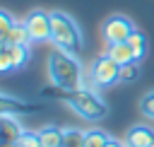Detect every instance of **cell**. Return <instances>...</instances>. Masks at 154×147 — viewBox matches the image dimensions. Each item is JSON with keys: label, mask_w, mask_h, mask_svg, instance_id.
Wrapping results in <instances>:
<instances>
[{"label": "cell", "mask_w": 154, "mask_h": 147, "mask_svg": "<svg viewBox=\"0 0 154 147\" xmlns=\"http://www.w3.org/2000/svg\"><path fill=\"white\" fill-rule=\"evenodd\" d=\"M48 77L53 87H58L63 94L84 87V70L79 58L72 51H65L58 46H53V51L48 53Z\"/></svg>", "instance_id": "1"}, {"label": "cell", "mask_w": 154, "mask_h": 147, "mask_svg": "<svg viewBox=\"0 0 154 147\" xmlns=\"http://www.w3.org/2000/svg\"><path fill=\"white\" fill-rule=\"evenodd\" d=\"M5 48H10L14 70H22L29 63V58H31V46H5Z\"/></svg>", "instance_id": "12"}, {"label": "cell", "mask_w": 154, "mask_h": 147, "mask_svg": "<svg viewBox=\"0 0 154 147\" xmlns=\"http://www.w3.org/2000/svg\"><path fill=\"white\" fill-rule=\"evenodd\" d=\"M140 111L154 120V92H144L142 99H140Z\"/></svg>", "instance_id": "17"}, {"label": "cell", "mask_w": 154, "mask_h": 147, "mask_svg": "<svg viewBox=\"0 0 154 147\" xmlns=\"http://www.w3.org/2000/svg\"><path fill=\"white\" fill-rule=\"evenodd\" d=\"M106 147H128V145H125V140H116V137H111V140L106 142Z\"/></svg>", "instance_id": "21"}, {"label": "cell", "mask_w": 154, "mask_h": 147, "mask_svg": "<svg viewBox=\"0 0 154 147\" xmlns=\"http://www.w3.org/2000/svg\"><path fill=\"white\" fill-rule=\"evenodd\" d=\"M22 22H24V27L29 29L34 43H46V41H51V12H46V10H31Z\"/></svg>", "instance_id": "6"}, {"label": "cell", "mask_w": 154, "mask_h": 147, "mask_svg": "<svg viewBox=\"0 0 154 147\" xmlns=\"http://www.w3.org/2000/svg\"><path fill=\"white\" fill-rule=\"evenodd\" d=\"M128 147H154V130L147 125H132L125 133Z\"/></svg>", "instance_id": "8"}, {"label": "cell", "mask_w": 154, "mask_h": 147, "mask_svg": "<svg viewBox=\"0 0 154 147\" xmlns=\"http://www.w3.org/2000/svg\"><path fill=\"white\" fill-rule=\"evenodd\" d=\"M51 43L65 51H79L82 48V34L77 22L65 12H51Z\"/></svg>", "instance_id": "3"}, {"label": "cell", "mask_w": 154, "mask_h": 147, "mask_svg": "<svg viewBox=\"0 0 154 147\" xmlns=\"http://www.w3.org/2000/svg\"><path fill=\"white\" fill-rule=\"evenodd\" d=\"M108 140V133H103L101 128H91L84 133V147H106Z\"/></svg>", "instance_id": "15"}, {"label": "cell", "mask_w": 154, "mask_h": 147, "mask_svg": "<svg viewBox=\"0 0 154 147\" xmlns=\"http://www.w3.org/2000/svg\"><path fill=\"white\" fill-rule=\"evenodd\" d=\"M38 140H41V147H63V128L46 125L38 130Z\"/></svg>", "instance_id": "11"}, {"label": "cell", "mask_w": 154, "mask_h": 147, "mask_svg": "<svg viewBox=\"0 0 154 147\" xmlns=\"http://www.w3.org/2000/svg\"><path fill=\"white\" fill-rule=\"evenodd\" d=\"M12 27H14V19H12V14L2 10V12H0V36H5V34L12 29Z\"/></svg>", "instance_id": "20"}, {"label": "cell", "mask_w": 154, "mask_h": 147, "mask_svg": "<svg viewBox=\"0 0 154 147\" xmlns=\"http://www.w3.org/2000/svg\"><path fill=\"white\" fill-rule=\"evenodd\" d=\"M106 53H108L118 65L135 63V55H132V48H130V43H128V41H125V43H111V46L106 48Z\"/></svg>", "instance_id": "10"}, {"label": "cell", "mask_w": 154, "mask_h": 147, "mask_svg": "<svg viewBox=\"0 0 154 147\" xmlns=\"http://www.w3.org/2000/svg\"><path fill=\"white\" fill-rule=\"evenodd\" d=\"M84 133L79 128H63V147H84Z\"/></svg>", "instance_id": "14"}, {"label": "cell", "mask_w": 154, "mask_h": 147, "mask_svg": "<svg viewBox=\"0 0 154 147\" xmlns=\"http://www.w3.org/2000/svg\"><path fill=\"white\" fill-rule=\"evenodd\" d=\"M65 104H67L79 118H84V120H101V118H106V113H108L106 101H103L96 92H91V89H87V87L75 89V92H65Z\"/></svg>", "instance_id": "2"}, {"label": "cell", "mask_w": 154, "mask_h": 147, "mask_svg": "<svg viewBox=\"0 0 154 147\" xmlns=\"http://www.w3.org/2000/svg\"><path fill=\"white\" fill-rule=\"evenodd\" d=\"M137 75H140V67H137V63L120 65V82H132V80H137Z\"/></svg>", "instance_id": "18"}, {"label": "cell", "mask_w": 154, "mask_h": 147, "mask_svg": "<svg viewBox=\"0 0 154 147\" xmlns=\"http://www.w3.org/2000/svg\"><path fill=\"white\" fill-rule=\"evenodd\" d=\"M34 41H31V34H29V29L24 27V22H14V27L5 34V36H0V46L5 48V46H31Z\"/></svg>", "instance_id": "9"}, {"label": "cell", "mask_w": 154, "mask_h": 147, "mask_svg": "<svg viewBox=\"0 0 154 147\" xmlns=\"http://www.w3.org/2000/svg\"><path fill=\"white\" fill-rule=\"evenodd\" d=\"M132 31H135V24L125 14H111L101 24V34L106 39V46H111V43H125Z\"/></svg>", "instance_id": "5"}, {"label": "cell", "mask_w": 154, "mask_h": 147, "mask_svg": "<svg viewBox=\"0 0 154 147\" xmlns=\"http://www.w3.org/2000/svg\"><path fill=\"white\" fill-rule=\"evenodd\" d=\"M14 65H12V55H10V48H0V72H12Z\"/></svg>", "instance_id": "19"}, {"label": "cell", "mask_w": 154, "mask_h": 147, "mask_svg": "<svg viewBox=\"0 0 154 147\" xmlns=\"http://www.w3.org/2000/svg\"><path fill=\"white\" fill-rule=\"evenodd\" d=\"M91 82L94 87H111L116 82H120V65L108 55V53H101L94 63H91Z\"/></svg>", "instance_id": "4"}, {"label": "cell", "mask_w": 154, "mask_h": 147, "mask_svg": "<svg viewBox=\"0 0 154 147\" xmlns=\"http://www.w3.org/2000/svg\"><path fill=\"white\" fill-rule=\"evenodd\" d=\"M14 147H41V140H38V133H31V130H24L19 137H17V142H14Z\"/></svg>", "instance_id": "16"}, {"label": "cell", "mask_w": 154, "mask_h": 147, "mask_svg": "<svg viewBox=\"0 0 154 147\" xmlns=\"http://www.w3.org/2000/svg\"><path fill=\"white\" fill-rule=\"evenodd\" d=\"M0 125H2V142H12V145H14L17 137L24 133L19 118H17L12 111H7V108H2V113H0Z\"/></svg>", "instance_id": "7"}, {"label": "cell", "mask_w": 154, "mask_h": 147, "mask_svg": "<svg viewBox=\"0 0 154 147\" xmlns=\"http://www.w3.org/2000/svg\"><path fill=\"white\" fill-rule=\"evenodd\" d=\"M128 43H130V48H132V55H135V63H140L142 58H144V53H147V39L135 29L132 34H130V39H128Z\"/></svg>", "instance_id": "13"}]
</instances>
